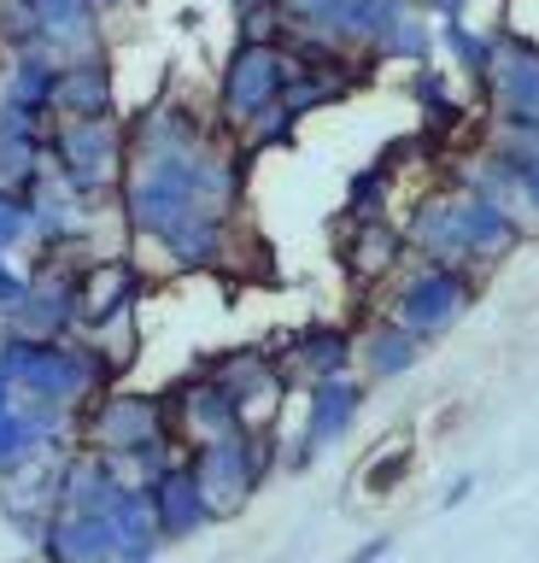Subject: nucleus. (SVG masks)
I'll return each mask as SVG.
<instances>
[{
	"label": "nucleus",
	"mask_w": 539,
	"mask_h": 563,
	"mask_svg": "<svg viewBox=\"0 0 539 563\" xmlns=\"http://www.w3.org/2000/svg\"><path fill=\"white\" fill-rule=\"evenodd\" d=\"M405 241L423 264H446V271L481 276L528 241V223H521V211L451 183V188H434L416 200V211L405 218Z\"/></svg>",
	"instance_id": "obj_1"
},
{
	"label": "nucleus",
	"mask_w": 539,
	"mask_h": 563,
	"mask_svg": "<svg viewBox=\"0 0 539 563\" xmlns=\"http://www.w3.org/2000/svg\"><path fill=\"white\" fill-rule=\"evenodd\" d=\"M0 376L71 417H89L117 382L89 341H24V334H0Z\"/></svg>",
	"instance_id": "obj_2"
},
{
	"label": "nucleus",
	"mask_w": 539,
	"mask_h": 563,
	"mask_svg": "<svg viewBox=\"0 0 539 563\" xmlns=\"http://www.w3.org/2000/svg\"><path fill=\"white\" fill-rule=\"evenodd\" d=\"M188 464H194L205 499H212V517L235 522L240 510L265 493L270 475L282 470V446H276V429H247V434L217 440V446L188 452Z\"/></svg>",
	"instance_id": "obj_3"
},
{
	"label": "nucleus",
	"mask_w": 539,
	"mask_h": 563,
	"mask_svg": "<svg viewBox=\"0 0 539 563\" xmlns=\"http://www.w3.org/2000/svg\"><path fill=\"white\" fill-rule=\"evenodd\" d=\"M288 70L293 59L270 42H235L229 65L217 77V123L229 135H252L276 106L288 100Z\"/></svg>",
	"instance_id": "obj_4"
},
{
	"label": "nucleus",
	"mask_w": 539,
	"mask_h": 563,
	"mask_svg": "<svg viewBox=\"0 0 539 563\" xmlns=\"http://www.w3.org/2000/svg\"><path fill=\"white\" fill-rule=\"evenodd\" d=\"M475 299H481V276L446 271V264H423V258H416V271H405V276L393 282L388 317H393V323H405L423 346H434L446 329L463 323Z\"/></svg>",
	"instance_id": "obj_5"
},
{
	"label": "nucleus",
	"mask_w": 539,
	"mask_h": 563,
	"mask_svg": "<svg viewBox=\"0 0 539 563\" xmlns=\"http://www.w3.org/2000/svg\"><path fill=\"white\" fill-rule=\"evenodd\" d=\"M54 170L89 200H117L130 170V123L94 118V123H59L54 130Z\"/></svg>",
	"instance_id": "obj_6"
},
{
	"label": "nucleus",
	"mask_w": 539,
	"mask_h": 563,
	"mask_svg": "<svg viewBox=\"0 0 539 563\" xmlns=\"http://www.w3.org/2000/svg\"><path fill=\"white\" fill-rule=\"evenodd\" d=\"M77 422L82 417L30 399L0 376V482L30 470V464H54V457L77 452Z\"/></svg>",
	"instance_id": "obj_7"
},
{
	"label": "nucleus",
	"mask_w": 539,
	"mask_h": 563,
	"mask_svg": "<svg viewBox=\"0 0 539 563\" xmlns=\"http://www.w3.org/2000/svg\"><path fill=\"white\" fill-rule=\"evenodd\" d=\"M170 434V411H165V394H135V387H112L106 399L82 417V446L112 457L117 470L135 464L142 452L165 446Z\"/></svg>",
	"instance_id": "obj_8"
},
{
	"label": "nucleus",
	"mask_w": 539,
	"mask_h": 563,
	"mask_svg": "<svg viewBox=\"0 0 539 563\" xmlns=\"http://www.w3.org/2000/svg\"><path fill=\"white\" fill-rule=\"evenodd\" d=\"M363 399H370V382H358V376H335V382L311 387L300 429H293V440L282 446V475H305L328 446H340V440L352 434Z\"/></svg>",
	"instance_id": "obj_9"
},
{
	"label": "nucleus",
	"mask_w": 539,
	"mask_h": 563,
	"mask_svg": "<svg viewBox=\"0 0 539 563\" xmlns=\"http://www.w3.org/2000/svg\"><path fill=\"white\" fill-rule=\"evenodd\" d=\"M0 334H24V341H77L82 334V271L77 264H36L19 311L7 317Z\"/></svg>",
	"instance_id": "obj_10"
},
{
	"label": "nucleus",
	"mask_w": 539,
	"mask_h": 563,
	"mask_svg": "<svg viewBox=\"0 0 539 563\" xmlns=\"http://www.w3.org/2000/svg\"><path fill=\"white\" fill-rule=\"evenodd\" d=\"M481 100L486 118L504 130H539V42L521 30H493V77Z\"/></svg>",
	"instance_id": "obj_11"
},
{
	"label": "nucleus",
	"mask_w": 539,
	"mask_h": 563,
	"mask_svg": "<svg viewBox=\"0 0 539 563\" xmlns=\"http://www.w3.org/2000/svg\"><path fill=\"white\" fill-rule=\"evenodd\" d=\"M165 411H170V434L182 440V452H200V446H217L229 434H247L252 422L240 417V405L217 387L212 369H188L165 387Z\"/></svg>",
	"instance_id": "obj_12"
},
{
	"label": "nucleus",
	"mask_w": 539,
	"mask_h": 563,
	"mask_svg": "<svg viewBox=\"0 0 539 563\" xmlns=\"http://www.w3.org/2000/svg\"><path fill=\"white\" fill-rule=\"evenodd\" d=\"M217 376V387L240 405V417L252 422V429H270L265 417H276V405L288 399V376H282V358H276V346H223L212 364H205Z\"/></svg>",
	"instance_id": "obj_13"
},
{
	"label": "nucleus",
	"mask_w": 539,
	"mask_h": 563,
	"mask_svg": "<svg viewBox=\"0 0 539 563\" xmlns=\"http://www.w3.org/2000/svg\"><path fill=\"white\" fill-rule=\"evenodd\" d=\"M276 358H282V376H288V394L300 387L311 394L317 382H335V376H352L358 364V334L346 323H305L293 329L282 346H276Z\"/></svg>",
	"instance_id": "obj_14"
},
{
	"label": "nucleus",
	"mask_w": 539,
	"mask_h": 563,
	"mask_svg": "<svg viewBox=\"0 0 539 563\" xmlns=\"http://www.w3.org/2000/svg\"><path fill=\"white\" fill-rule=\"evenodd\" d=\"M142 288H147V276L135 271L124 253L82 264V334H77V341H89V334H100V329H112V323H124V317H135V299H142Z\"/></svg>",
	"instance_id": "obj_15"
},
{
	"label": "nucleus",
	"mask_w": 539,
	"mask_h": 563,
	"mask_svg": "<svg viewBox=\"0 0 539 563\" xmlns=\"http://www.w3.org/2000/svg\"><path fill=\"white\" fill-rule=\"evenodd\" d=\"M147 493H153V517H159L165 545H188L194 534H205V528L217 522V517H212V499H205V487H200V475H194V464H188V457H182L170 475H159Z\"/></svg>",
	"instance_id": "obj_16"
},
{
	"label": "nucleus",
	"mask_w": 539,
	"mask_h": 563,
	"mask_svg": "<svg viewBox=\"0 0 539 563\" xmlns=\"http://www.w3.org/2000/svg\"><path fill=\"white\" fill-rule=\"evenodd\" d=\"M54 118L59 123H94V118H117V82H112V59L89 53L71 59L54 82Z\"/></svg>",
	"instance_id": "obj_17"
},
{
	"label": "nucleus",
	"mask_w": 539,
	"mask_h": 563,
	"mask_svg": "<svg viewBox=\"0 0 539 563\" xmlns=\"http://www.w3.org/2000/svg\"><path fill=\"white\" fill-rule=\"evenodd\" d=\"M405 253H411V241H405V229H398L393 218L346 223V235H340V264H346V276H352L358 288H375V282L398 276Z\"/></svg>",
	"instance_id": "obj_18"
},
{
	"label": "nucleus",
	"mask_w": 539,
	"mask_h": 563,
	"mask_svg": "<svg viewBox=\"0 0 539 563\" xmlns=\"http://www.w3.org/2000/svg\"><path fill=\"white\" fill-rule=\"evenodd\" d=\"M42 563H112V534H106V510H77L59 505L47 534L36 545Z\"/></svg>",
	"instance_id": "obj_19"
},
{
	"label": "nucleus",
	"mask_w": 539,
	"mask_h": 563,
	"mask_svg": "<svg viewBox=\"0 0 539 563\" xmlns=\"http://www.w3.org/2000/svg\"><path fill=\"white\" fill-rule=\"evenodd\" d=\"M411 100L423 106V130H416V135H423L434 153L451 147V141H458V130L469 123V100L458 95V88H451L446 70H434V65L411 70Z\"/></svg>",
	"instance_id": "obj_20"
},
{
	"label": "nucleus",
	"mask_w": 539,
	"mask_h": 563,
	"mask_svg": "<svg viewBox=\"0 0 539 563\" xmlns=\"http://www.w3.org/2000/svg\"><path fill=\"white\" fill-rule=\"evenodd\" d=\"M423 341L405 329V323H393V317H375L370 329L358 334V369L370 382H398V376H411L416 364H423Z\"/></svg>",
	"instance_id": "obj_21"
},
{
	"label": "nucleus",
	"mask_w": 539,
	"mask_h": 563,
	"mask_svg": "<svg viewBox=\"0 0 539 563\" xmlns=\"http://www.w3.org/2000/svg\"><path fill=\"white\" fill-rule=\"evenodd\" d=\"M440 47L451 53V65L463 70V82H469V88H486V77H493V30L440 24Z\"/></svg>",
	"instance_id": "obj_22"
},
{
	"label": "nucleus",
	"mask_w": 539,
	"mask_h": 563,
	"mask_svg": "<svg viewBox=\"0 0 539 563\" xmlns=\"http://www.w3.org/2000/svg\"><path fill=\"white\" fill-rule=\"evenodd\" d=\"M393 183H398V176L381 165V158H370V165H363L352 183H346V223H375V218H388Z\"/></svg>",
	"instance_id": "obj_23"
},
{
	"label": "nucleus",
	"mask_w": 539,
	"mask_h": 563,
	"mask_svg": "<svg viewBox=\"0 0 539 563\" xmlns=\"http://www.w3.org/2000/svg\"><path fill=\"white\" fill-rule=\"evenodd\" d=\"M36 241V194L30 188H0V258Z\"/></svg>",
	"instance_id": "obj_24"
},
{
	"label": "nucleus",
	"mask_w": 539,
	"mask_h": 563,
	"mask_svg": "<svg viewBox=\"0 0 539 563\" xmlns=\"http://www.w3.org/2000/svg\"><path fill=\"white\" fill-rule=\"evenodd\" d=\"M405 470H411V440H398L393 452H381L370 475H363V493H393L398 482H405Z\"/></svg>",
	"instance_id": "obj_25"
},
{
	"label": "nucleus",
	"mask_w": 539,
	"mask_h": 563,
	"mask_svg": "<svg viewBox=\"0 0 539 563\" xmlns=\"http://www.w3.org/2000/svg\"><path fill=\"white\" fill-rule=\"evenodd\" d=\"M24 288H30V271H19L12 258H0V329H7V317L19 311Z\"/></svg>",
	"instance_id": "obj_26"
},
{
	"label": "nucleus",
	"mask_w": 539,
	"mask_h": 563,
	"mask_svg": "<svg viewBox=\"0 0 539 563\" xmlns=\"http://www.w3.org/2000/svg\"><path fill=\"white\" fill-rule=\"evenodd\" d=\"M423 18H440V24H463V12H469V0H411Z\"/></svg>",
	"instance_id": "obj_27"
},
{
	"label": "nucleus",
	"mask_w": 539,
	"mask_h": 563,
	"mask_svg": "<svg viewBox=\"0 0 539 563\" xmlns=\"http://www.w3.org/2000/svg\"><path fill=\"white\" fill-rule=\"evenodd\" d=\"M388 552H393V534H370V540L358 545V552H346L340 563H381Z\"/></svg>",
	"instance_id": "obj_28"
},
{
	"label": "nucleus",
	"mask_w": 539,
	"mask_h": 563,
	"mask_svg": "<svg viewBox=\"0 0 539 563\" xmlns=\"http://www.w3.org/2000/svg\"><path fill=\"white\" fill-rule=\"evenodd\" d=\"M469 493H475V475H458V482L446 487V499H440V505H446V510H458V505L469 499Z\"/></svg>",
	"instance_id": "obj_29"
},
{
	"label": "nucleus",
	"mask_w": 539,
	"mask_h": 563,
	"mask_svg": "<svg viewBox=\"0 0 539 563\" xmlns=\"http://www.w3.org/2000/svg\"><path fill=\"white\" fill-rule=\"evenodd\" d=\"M229 7H235V18H258V12H276L282 0H229Z\"/></svg>",
	"instance_id": "obj_30"
},
{
	"label": "nucleus",
	"mask_w": 539,
	"mask_h": 563,
	"mask_svg": "<svg viewBox=\"0 0 539 563\" xmlns=\"http://www.w3.org/2000/svg\"><path fill=\"white\" fill-rule=\"evenodd\" d=\"M521 211H534V218H539V170L521 183Z\"/></svg>",
	"instance_id": "obj_31"
},
{
	"label": "nucleus",
	"mask_w": 539,
	"mask_h": 563,
	"mask_svg": "<svg viewBox=\"0 0 539 563\" xmlns=\"http://www.w3.org/2000/svg\"><path fill=\"white\" fill-rule=\"evenodd\" d=\"M89 7H94V12H106V7H117V0H89Z\"/></svg>",
	"instance_id": "obj_32"
},
{
	"label": "nucleus",
	"mask_w": 539,
	"mask_h": 563,
	"mask_svg": "<svg viewBox=\"0 0 539 563\" xmlns=\"http://www.w3.org/2000/svg\"><path fill=\"white\" fill-rule=\"evenodd\" d=\"M130 7H135V0H130Z\"/></svg>",
	"instance_id": "obj_33"
}]
</instances>
